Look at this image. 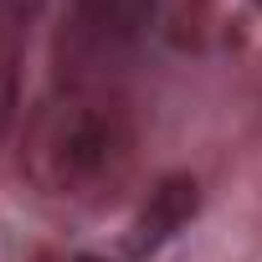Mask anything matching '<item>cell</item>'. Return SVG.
I'll use <instances>...</instances> for the list:
<instances>
[{
	"mask_svg": "<svg viewBox=\"0 0 262 262\" xmlns=\"http://www.w3.org/2000/svg\"><path fill=\"white\" fill-rule=\"evenodd\" d=\"M134 118L128 108L88 82H72L41 98L21 134V170L41 195L57 201H93L134 170Z\"/></svg>",
	"mask_w": 262,
	"mask_h": 262,
	"instance_id": "1",
	"label": "cell"
},
{
	"mask_svg": "<svg viewBox=\"0 0 262 262\" xmlns=\"http://www.w3.org/2000/svg\"><path fill=\"white\" fill-rule=\"evenodd\" d=\"M195 211H201V185H195V175H160V180L149 185V195L139 201L128 231H123V252L134 257V262L165 252V247L195 221Z\"/></svg>",
	"mask_w": 262,
	"mask_h": 262,
	"instance_id": "2",
	"label": "cell"
},
{
	"mask_svg": "<svg viewBox=\"0 0 262 262\" xmlns=\"http://www.w3.org/2000/svg\"><path fill=\"white\" fill-rule=\"evenodd\" d=\"M41 16V0H0V144L21 123V67H26V41Z\"/></svg>",
	"mask_w": 262,
	"mask_h": 262,
	"instance_id": "3",
	"label": "cell"
},
{
	"mask_svg": "<svg viewBox=\"0 0 262 262\" xmlns=\"http://www.w3.org/2000/svg\"><path fill=\"white\" fill-rule=\"evenodd\" d=\"M155 21V0H77L72 31L88 52H123Z\"/></svg>",
	"mask_w": 262,
	"mask_h": 262,
	"instance_id": "4",
	"label": "cell"
},
{
	"mask_svg": "<svg viewBox=\"0 0 262 262\" xmlns=\"http://www.w3.org/2000/svg\"><path fill=\"white\" fill-rule=\"evenodd\" d=\"M72 262H108V257H98V252H82V257H72Z\"/></svg>",
	"mask_w": 262,
	"mask_h": 262,
	"instance_id": "5",
	"label": "cell"
},
{
	"mask_svg": "<svg viewBox=\"0 0 262 262\" xmlns=\"http://www.w3.org/2000/svg\"><path fill=\"white\" fill-rule=\"evenodd\" d=\"M252 6H257V11H262V0H252Z\"/></svg>",
	"mask_w": 262,
	"mask_h": 262,
	"instance_id": "6",
	"label": "cell"
}]
</instances>
